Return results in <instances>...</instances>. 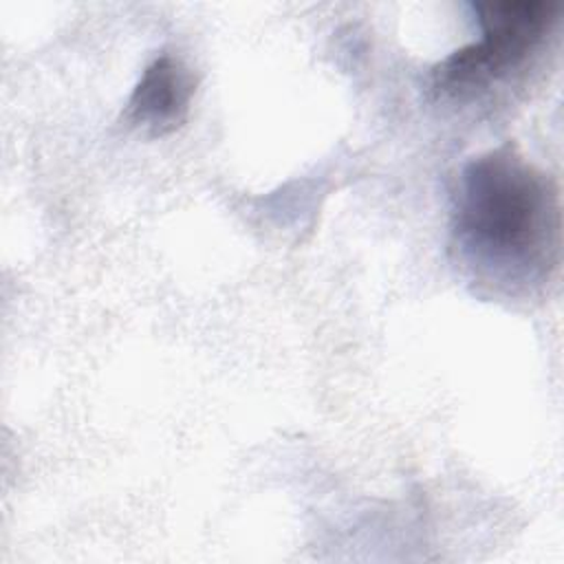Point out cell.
Here are the masks:
<instances>
[{
    "label": "cell",
    "instance_id": "7a4b0ae2",
    "mask_svg": "<svg viewBox=\"0 0 564 564\" xmlns=\"http://www.w3.org/2000/svg\"><path fill=\"white\" fill-rule=\"evenodd\" d=\"M480 40L434 66V88L449 97L482 90L518 70L544 42L557 20V2H474Z\"/></svg>",
    "mask_w": 564,
    "mask_h": 564
},
{
    "label": "cell",
    "instance_id": "6da1fadb",
    "mask_svg": "<svg viewBox=\"0 0 564 564\" xmlns=\"http://www.w3.org/2000/svg\"><path fill=\"white\" fill-rule=\"evenodd\" d=\"M454 242L494 282L549 280L560 253L555 185L511 145L471 159L458 181Z\"/></svg>",
    "mask_w": 564,
    "mask_h": 564
},
{
    "label": "cell",
    "instance_id": "3957f363",
    "mask_svg": "<svg viewBox=\"0 0 564 564\" xmlns=\"http://www.w3.org/2000/svg\"><path fill=\"white\" fill-rule=\"evenodd\" d=\"M194 90L196 79L185 62L172 53H161L137 82L123 119L148 137L170 134L185 123Z\"/></svg>",
    "mask_w": 564,
    "mask_h": 564
}]
</instances>
